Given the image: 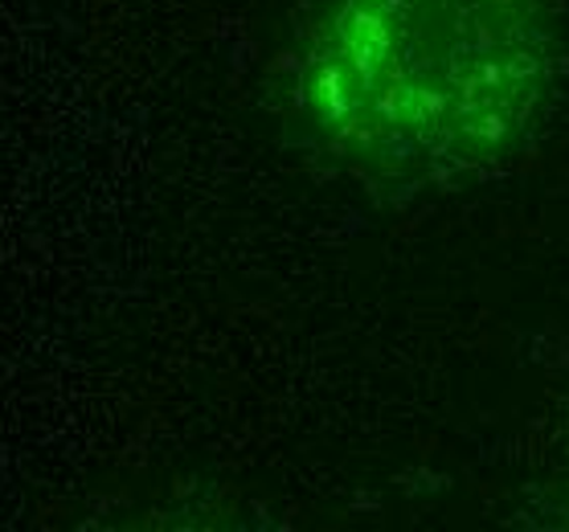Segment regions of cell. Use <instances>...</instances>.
I'll list each match as a JSON object with an SVG mask.
<instances>
[{
	"mask_svg": "<svg viewBox=\"0 0 569 532\" xmlns=\"http://www.w3.org/2000/svg\"><path fill=\"white\" fill-rule=\"evenodd\" d=\"M537 0H320L299 50V111L373 177L505 157L549 91Z\"/></svg>",
	"mask_w": 569,
	"mask_h": 532,
	"instance_id": "6da1fadb",
	"label": "cell"
}]
</instances>
